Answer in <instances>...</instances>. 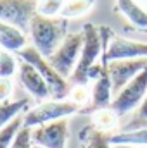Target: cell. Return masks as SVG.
Returning a JSON list of instances; mask_svg holds the SVG:
<instances>
[{
	"label": "cell",
	"instance_id": "1",
	"mask_svg": "<svg viewBox=\"0 0 147 148\" xmlns=\"http://www.w3.org/2000/svg\"><path fill=\"white\" fill-rule=\"evenodd\" d=\"M33 47L49 59L68 36V21L62 17H45L37 14L30 24Z\"/></svg>",
	"mask_w": 147,
	"mask_h": 148
},
{
	"label": "cell",
	"instance_id": "2",
	"mask_svg": "<svg viewBox=\"0 0 147 148\" xmlns=\"http://www.w3.org/2000/svg\"><path fill=\"white\" fill-rule=\"evenodd\" d=\"M102 40L99 35V28L94 24H85L83 26V47L80 53V60L74 67L71 77L68 79L69 84H87L90 81L88 74L95 67V62L99 57H102Z\"/></svg>",
	"mask_w": 147,
	"mask_h": 148
},
{
	"label": "cell",
	"instance_id": "3",
	"mask_svg": "<svg viewBox=\"0 0 147 148\" xmlns=\"http://www.w3.org/2000/svg\"><path fill=\"white\" fill-rule=\"evenodd\" d=\"M16 55H17L21 60L31 64L38 73L43 76V79L47 81V84H49V88H50L52 100H66V98H68V93H69V88H71L69 81L64 79L61 74L57 73V71L49 64V60L38 52L33 45L24 47V48L19 50Z\"/></svg>",
	"mask_w": 147,
	"mask_h": 148
},
{
	"label": "cell",
	"instance_id": "4",
	"mask_svg": "<svg viewBox=\"0 0 147 148\" xmlns=\"http://www.w3.org/2000/svg\"><path fill=\"white\" fill-rule=\"evenodd\" d=\"M81 109L78 105H74L69 100H47L38 103L37 107L30 109L23 115V126L24 127H38L49 122H55L61 119H66L69 115H73Z\"/></svg>",
	"mask_w": 147,
	"mask_h": 148
},
{
	"label": "cell",
	"instance_id": "5",
	"mask_svg": "<svg viewBox=\"0 0 147 148\" xmlns=\"http://www.w3.org/2000/svg\"><path fill=\"white\" fill-rule=\"evenodd\" d=\"M81 47H83V31L68 33V36L62 41V45L47 60L64 79H69L74 67H76V64H78V60H80Z\"/></svg>",
	"mask_w": 147,
	"mask_h": 148
},
{
	"label": "cell",
	"instance_id": "6",
	"mask_svg": "<svg viewBox=\"0 0 147 148\" xmlns=\"http://www.w3.org/2000/svg\"><path fill=\"white\" fill-rule=\"evenodd\" d=\"M35 16L37 0H0V21L23 33L30 31V24Z\"/></svg>",
	"mask_w": 147,
	"mask_h": 148
},
{
	"label": "cell",
	"instance_id": "7",
	"mask_svg": "<svg viewBox=\"0 0 147 148\" xmlns=\"http://www.w3.org/2000/svg\"><path fill=\"white\" fill-rule=\"evenodd\" d=\"M147 95V69L135 76L114 98L111 103V109L116 112L118 117L132 112L133 109L140 107Z\"/></svg>",
	"mask_w": 147,
	"mask_h": 148
},
{
	"label": "cell",
	"instance_id": "8",
	"mask_svg": "<svg viewBox=\"0 0 147 148\" xmlns=\"http://www.w3.org/2000/svg\"><path fill=\"white\" fill-rule=\"evenodd\" d=\"M126 59H147V43L123 36H112L107 45V50L101 57V64L102 67H106L109 62Z\"/></svg>",
	"mask_w": 147,
	"mask_h": 148
},
{
	"label": "cell",
	"instance_id": "9",
	"mask_svg": "<svg viewBox=\"0 0 147 148\" xmlns=\"http://www.w3.org/2000/svg\"><path fill=\"white\" fill-rule=\"evenodd\" d=\"M109 74L112 93L114 97L142 71L147 69V59H126V60H114L106 66Z\"/></svg>",
	"mask_w": 147,
	"mask_h": 148
},
{
	"label": "cell",
	"instance_id": "10",
	"mask_svg": "<svg viewBox=\"0 0 147 148\" xmlns=\"http://www.w3.org/2000/svg\"><path fill=\"white\" fill-rule=\"evenodd\" d=\"M68 121L61 119L31 129V143L43 148H66Z\"/></svg>",
	"mask_w": 147,
	"mask_h": 148
},
{
	"label": "cell",
	"instance_id": "11",
	"mask_svg": "<svg viewBox=\"0 0 147 148\" xmlns=\"http://www.w3.org/2000/svg\"><path fill=\"white\" fill-rule=\"evenodd\" d=\"M17 73H19V81L23 83V86L28 90V93L37 100V102H47V98H52V93H50V88L47 84V81L43 79V76L38 73L37 69L21 60L19 62V67H17Z\"/></svg>",
	"mask_w": 147,
	"mask_h": 148
},
{
	"label": "cell",
	"instance_id": "12",
	"mask_svg": "<svg viewBox=\"0 0 147 148\" xmlns=\"http://www.w3.org/2000/svg\"><path fill=\"white\" fill-rule=\"evenodd\" d=\"M112 98H114V93H112V84H111L109 74L107 69L104 71V74L94 81V86H92V95H90V103L81 109L80 112L83 114H94L97 110H102V109H109L111 103H112Z\"/></svg>",
	"mask_w": 147,
	"mask_h": 148
},
{
	"label": "cell",
	"instance_id": "13",
	"mask_svg": "<svg viewBox=\"0 0 147 148\" xmlns=\"http://www.w3.org/2000/svg\"><path fill=\"white\" fill-rule=\"evenodd\" d=\"M109 143L116 145H126V147H147V126L139 127H126L125 131H118L109 134Z\"/></svg>",
	"mask_w": 147,
	"mask_h": 148
},
{
	"label": "cell",
	"instance_id": "14",
	"mask_svg": "<svg viewBox=\"0 0 147 148\" xmlns=\"http://www.w3.org/2000/svg\"><path fill=\"white\" fill-rule=\"evenodd\" d=\"M24 47H28L26 35L23 31H19L17 28L9 26V24H5V23L0 21V48L7 50V52L17 53Z\"/></svg>",
	"mask_w": 147,
	"mask_h": 148
},
{
	"label": "cell",
	"instance_id": "15",
	"mask_svg": "<svg viewBox=\"0 0 147 148\" xmlns=\"http://www.w3.org/2000/svg\"><path fill=\"white\" fill-rule=\"evenodd\" d=\"M114 10L123 14L137 28H146L147 29V10L137 0H116Z\"/></svg>",
	"mask_w": 147,
	"mask_h": 148
},
{
	"label": "cell",
	"instance_id": "16",
	"mask_svg": "<svg viewBox=\"0 0 147 148\" xmlns=\"http://www.w3.org/2000/svg\"><path fill=\"white\" fill-rule=\"evenodd\" d=\"M28 110H30V98L0 102V129H3L16 117L23 115L24 112H28Z\"/></svg>",
	"mask_w": 147,
	"mask_h": 148
},
{
	"label": "cell",
	"instance_id": "17",
	"mask_svg": "<svg viewBox=\"0 0 147 148\" xmlns=\"http://www.w3.org/2000/svg\"><path fill=\"white\" fill-rule=\"evenodd\" d=\"M80 140H81V148H112V145L109 143V136L97 131L94 126L81 129Z\"/></svg>",
	"mask_w": 147,
	"mask_h": 148
},
{
	"label": "cell",
	"instance_id": "18",
	"mask_svg": "<svg viewBox=\"0 0 147 148\" xmlns=\"http://www.w3.org/2000/svg\"><path fill=\"white\" fill-rule=\"evenodd\" d=\"M94 5H95V0H66L59 17H62L66 21L74 19V17H81L87 12H90L94 9Z\"/></svg>",
	"mask_w": 147,
	"mask_h": 148
},
{
	"label": "cell",
	"instance_id": "19",
	"mask_svg": "<svg viewBox=\"0 0 147 148\" xmlns=\"http://www.w3.org/2000/svg\"><path fill=\"white\" fill-rule=\"evenodd\" d=\"M118 115H116V112L112 110V109H102V110H97L92 114V126L97 129V131H101V133H109L112 131L116 126H118Z\"/></svg>",
	"mask_w": 147,
	"mask_h": 148
},
{
	"label": "cell",
	"instance_id": "20",
	"mask_svg": "<svg viewBox=\"0 0 147 148\" xmlns=\"http://www.w3.org/2000/svg\"><path fill=\"white\" fill-rule=\"evenodd\" d=\"M26 114V112H24ZM23 114V115H24ZM23 115L16 117L10 124H7L3 129H0V148H10L16 134L19 133V129L23 127Z\"/></svg>",
	"mask_w": 147,
	"mask_h": 148
},
{
	"label": "cell",
	"instance_id": "21",
	"mask_svg": "<svg viewBox=\"0 0 147 148\" xmlns=\"http://www.w3.org/2000/svg\"><path fill=\"white\" fill-rule=\"evenodd\" d=\"M66 0H37V14L45 17H59Z\"/></svg>",
	"mask_w": 147,
	"mask_h": 148
},
{
	"label": "cell",
	"instance_id": "22",
	"mask_svg": "<svg viewBox=\"0 0 147 148\" xmlns=\"http://www.w3.org/2000/svg\"><path fill=\"white\" fill-rule=\"evenodd\" d=\"M17 60L16 55L12 52L2 50L0 48V77H12L14 74L17 73Z\"/></svg>",
	"mask_w": 147,
	"mask_h": 148
},
{
	"label": "cell",
	"instance_id": "23",
	"mask_svg": "<svg viewBox=\"0 0 147 148\" xmlns=\"http://www.w3.org/2000/svg\"><path fill=\"white\" fill-rule=\"evenodd\" d=\"M90 90L87 84H74L69 88V93H68V98L69 102H73L74 105H78L80 109H85L87 103H90Z\"/></svg>",
	"mask_w": 147,
	"mask_h": 148
},
{
	"label": "cell",
	"instance_id": "24",
	"mask_svg": "<svg viewBox=\"0 0 147 148\" xmlns=\"http://www.w3.org/2000/svg\"><path fill=\"white\" fill-rule=\"evenodd\" d=\"M31 147H33V143H31V129L23 126L19 129V133L16 134L10 148H31Z\"/></svg>",
	"mask_w": 147,
	"mask_h": 148
},
{
	"label": "cell",
	"instance_id": "25",
	"mask_svg": "<svg viewBox=\"0 0 147 148\" xmlns=\"http://www.w3.org/2000/svg\"><path fill=\"white\" fill-rule=\"evenodd\" d=\"M12 95V81L9 77H0V102H9Z\"/></svg>",
	"mask_w": 147,
	"mask_h": 148
},
{
	"label": "cell",
	"instance_id": "26",
	"mask_svg": "<svg viewBox=\"0 0 147 148\" xmlns=\"http://www.w3.org/2000/svg\"><path fill=\"white\" fill-rule=\"evenodd\" d=\"M147 122V95L146 98H144V102L140 103V107H139V112H137V121L133 122V126H130V127H135V126H139V124H144Z\"/></svg>",
	"mask_w": 147,
	"mask_h": 148
},
{
	"label": "cell",
	"instance_id": "27",
	"mask_svg": "<svg viewBox=\"0 0 147 148\" xmlns=\"http://www.w3.org/2000/svg\"><path fill=\"white\" fill-rule=\"evenodd\" d=\"M112 148H139V147H126V145H116V147Z\"/></svg>",
	"mask_w": 147,
	"mask_h": 148
},
{
	"label": "cell",
	"instance_id": "28",
	"mask_svg": "<svg viewBox=\"0 0 147 148\" xmlns=\"http://www.w3.org/2000/svg\"><path fill=\"white\" fill-rule=\"evenodd\" d=\"M140 3H144V5H147V0H139Z\"/></svg>",
	"mask_w": 147,
	"mask_h": 148
},
{
	"label": "cell",
	"instance_id": "29",
	"mask_svg": "<svg viewBox=\"0 0 147 148\" xmlns=\"http://www.w3.org/2000/svg\"><path fill=\"white\" fill-rule=\"evenodd\" d=\"M31 148H43V147H40V145H33Z\"/></svg>",
	"mask_w": 147,
	"mask_h": 148
},
{
	"label": "cell",
	"instance_id": "30",
	"mask_svg": "<svg viewBox=\"0 0 147 148\" xmlns=\"http://www.w3.org/2000/svg\"><path fill=\"white\" fill-rule=\"evenodd\" d=\"M139 126H147V122H144V124H139ZM139 126H135V127H139Z\"/></svg>",
	"mask_w": 147,
	"mask_h": 148
}]
</instances>
